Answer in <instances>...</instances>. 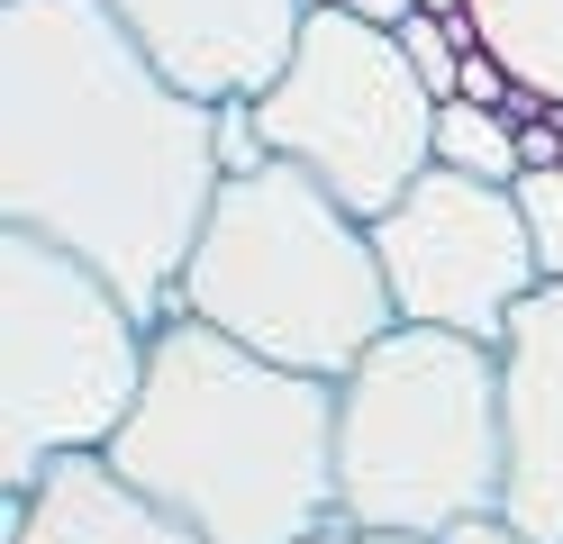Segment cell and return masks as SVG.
<instances>
[{"mask_svg": "<svg viewBox=\"0 0 563 544\" xmlns=\"http://www.w3.org/2000/svg\"><path fill=\"white\" fill-rule=\"evenodd\" d=\"M518 209H527V236H537V273L563 281V164L518 173Z\"/></svg>", "mask_w": 563, "mask_h": 544, "instance_id": "13", "label": "cell"}, {"mask_svg": "<svg viewBox=\"0 0 563 544\" xmlns=\"http://www.w3.org/2000/svg\"><path fill=\"white\" fill-rule=\"evenodd\" d=\"M464 19H473V46L527 100L563 109V0H464Z\"/></svg>", "mask_w": 563, "mask_h": 544, "instance_id": "11", "label": "cell"}, {"mask_svg": "<svg viewBox=\"0 0 563 544\" xmlns=\"http://www.w3.org/2000/svg\"><path fill=\"white\" fill-rule=\"evenodd\" d=\"M490 508H509L500 345L400 318L336 381V526L445 544Z\"/></svg>", "mask_w": 563, "mask_h": 544, "instance_id": "4", "label": "cell"}, {"mask_svg": "<svg viewBox=\"0 0 563 544\" xmlns=\"http://www.w3.org/2000/svg\"><path fill=\"white\" fill-rule=\"evenodd\" d=\"M110 463L200 544H309L336 526V381L173 309Z\"/></svg>", "mask_w": 563, "mask_h": 544, "instance_id": "2", "label": "cell"}, {"mask_svg": "<svg viewBox=\"0 0 563 544\" xmlns=\"http://www.w3.org/2000/svg\"><path fill=\"white\" fill-rule=\"evenodd\" d=\"M500 82H509V73L473 46V64H464V91H454V100H490V109H500Z\"/></svg>", "mask_w": 563, "mask_h": 544, "instance_id": "15", "label": "cell"}, {"mask_svg": "<svg viewBox=\"0 0 563 544\" xmlns=\"http://www.w3.org/2000/svg\"><path fill=\"white\" fill-rule=\"evenodd\" d=\"M309 544H400V535H355V526H328V535H309Z\"/></svg>", "mask_w": 563, "mask_h": 544, "instance_id": "17", "label": "cell"}, {"mask_svg": "<svg viewBox=\"0 0 563 544\" xmlns=\"http://www.w3.org/2000/svg\"><path fill=\"white\" fill-rule=\"evenodd\" d=\"M309 10H355V19H373V27H400L418 0H309Z\"/></svg>", "mask_w": 563, "mask_h": 544, "instance_id": "16", "label": "cell"}, {"mask_svg": "<svg viewBox=\"0 0 563 544\" xmlns=\"http://www.w3.org/2000/svg\"><path fill=\"white\" fill-rule=\"evenodd\" d=\"M173 309L255 345L264 363L319 373V381H345L400 326L373 227L319 173H300L282 155L236 164L219 181L200 245H191L183 281H173Z\"/></svg>", "mask_w": 563, "mask_h": 544, "instance_id": "3", "label": "cell"}, {"mask_svg": "<svg viewBox=\"0 0 563 544\" xmlns=\"http://www.w3.org/2000/svg\"><path fill=\"white\" fill-rule=\"evenodd\" d=\"M445 544H537V535H527V526L509 518V508H490V518H464Z\"/></svg>", "mask_w": 563, "mask_h": 544, "instance_id": "14", "label": "cell"}, {"mask_svg": "<svg viewBox=\"0 0 563 544\" xmlns=\"http://www.w3.org/2000/svg\"><path fill=\"white\" fill-rule=\"evenodd\" d=\"M155 363V326L82 254L0 227V490H37L64 454H110Z\"/></svg>", "mask_w": 563, "mask_h": 544, "instance_id": "5", "label": "cell"}, {"mask_svg": "<svg viewBox=\"0 0 563 544\" xmlns=\"http://www.w3.org/2000/svg\"><path fill=\"white\" fill-rule=\"evenodd\" d=\"M245 109L264 155L319 173L364 227L437 164V91L418 82L400 27H373L355 10H309L291 64Z\"/></svg>", "mask_w": 563, "mask_h": 544, "instance_id": "6", "label": "cell"}, {"mask_svg": "<svg viewBox=\"0 0 563 544\" xmlns=\"http://www.w3.org/2000/svg\"><path fill=\"white\" fill-rule=\"evenodd\" d=\"M10 544H200L164 499H146L110 454H64L10 499Z\"/></svg>", "mask_w": 563, "mask_h": 544, "instance_id": "10", "label": "cell"}, {"mask_svg": "<svg viewBox=\"0 0 563 544\" xmlns=\"http://www.w3.org/2000/svg\"><path fill=\"white\" fill-rule=\"evenodd\" d=\"M382 273L409 326H454V336L500 345L518 300L537 290V236L509 181H473L454 164H428L409 191L373 218Z\"/></svg>", "mask_w": 563, "mask_h": 544, "instance_id": "7", "label": "cell"}, {"mask_svg": "<svg viewBox=\"0 0 563 544\" xmlns=\"http://www.w3.org/2000/svg\"><path fill=\"white\" fill-rule=\"evenodd\" d=\"M509 390V518L563 544V281H537L500 336Z\"/></svg>", "mask_w": 563, "mask_h": 544, "instance_id": "9", "label": "cell"}, {"mask_svg": "<svg viewBox=\"0 0 563 544\" xmlns=\"http://www.w3.org/2000/svg\"><path fill=\"white\" fill-rule=\"evenodd\" d=\"M228 181V109L191 100L110 0H0V227L82 254L164 326Z\"/></svg>", "mask_w": 563, "mask_h": 544, "instance_id": "1", "label": "cell"}, {"mask_svg": "<svg viewBox=\"0 0 563 544\" xmlns=\"http://www.w3.org/2000/svg\"><path fill=\"white\" fill-rule=\"evenodd\" d=\"M110 19L146 46L191 100H255L291 64L309 0H110Z\"/></svg>", "mask_w": 563, "mask_h": 544, "instance_id": "8", "label": "cell"}, {"mask_svg": "<svg viewBox=\"0 0 563 544\" xmlns=\"http://www.w3.org/2000/svg\"><path fill=\"white\" fill-rule=\"evenodd\" d=\"M437 164L473 173V181H509V191H518L527 145L509 127V109H490V100H437Z\"/></svg>", "mask_w": 563, "mask_h": 544, "instance_id": "12", "label": "cell"}]
</instances>
